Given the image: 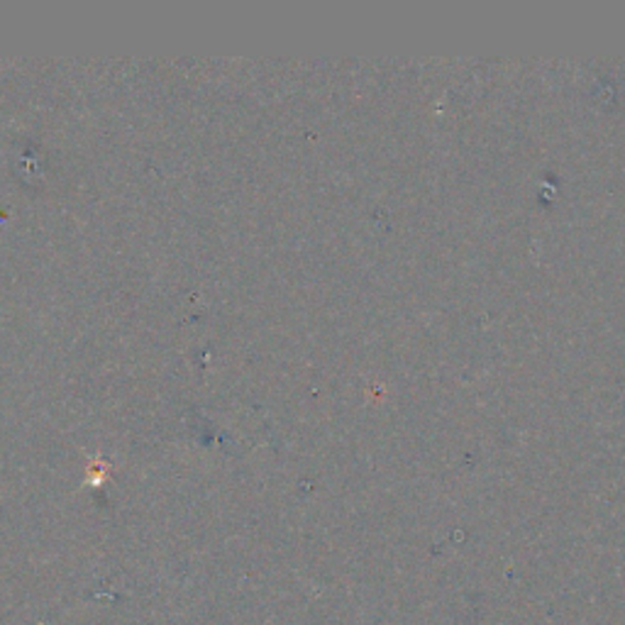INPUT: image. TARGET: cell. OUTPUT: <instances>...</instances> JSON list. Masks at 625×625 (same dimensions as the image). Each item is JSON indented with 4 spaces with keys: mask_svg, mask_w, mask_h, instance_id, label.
<instances>
[]
</instances>
